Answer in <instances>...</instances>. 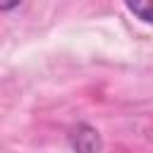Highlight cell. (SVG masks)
<instances>
[{
    "mask_svg": "<svg viewBox=\"0 0 153 153\" xmlns=\"http://www.w3.org/2000/svg\"><path fill=\"white\" fill-rule=\"evenodd\" d=\"M124 5L136 19L153 24V0H124Z\"/></svg>",
    "mask_w": 153,
    "mask_h": 153,
    "instance_id": "7a4b0ae2",
    "label": "cell"
},
{
    "mask_svg": "<svg viewBox=\"0 0 153 153\" xmlns=\"http://www.w3.org/2000/svg\"><path fill=\"white\" fill-rule=\"evenodd\" d=\"M69 146L74 153H100L103 151V139L96 127L81 122L69 131Z\"/></svg>",
    "mask_w": 153,
    "mask_h": 153,
    "instance_id": "6da1fadb",
    "label": "cell"
},
{
    "mask_svg": "<svg viewBox=\"0 0 153 153\" xmlns=\"http://www.w3.org/2000/svg\"><path fill=\"white\" fill-rule=\"evenodd\" d=\"M19 2H22V0H0V12H10V10H14Z\"/></svg>",
    "mask_w": 153,
    "mask_h": 153,
    "instance_id": "3957f363",
    "label": "cell"
}]
</instances>
